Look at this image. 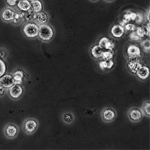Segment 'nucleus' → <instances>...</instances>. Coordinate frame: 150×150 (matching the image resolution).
I'll use <instances>...</instances> for the list:
<instances>
[{
    "mask_svg": "<svg viewBox=\"0 0 150 150\" xmlns=\"http://www.w3.org/2000/svg\"><path fill=\"white\" fill-rule=\"evenodd\" d=\"M48 20H49V17L47 14L43 11L36 13L34 17V21L39 26L47 24Z\"/></svg>",
    "mask_w": 150,
    "mask_h": 150,
    "instance_id": "obj_10",
    "label": "nucleus"
},
{
    "mask_svg": "<svg viewBox=\"0 0 150 150\" xmlns=\"http://www.w3.org/2000/svg\"><path fill=\"white\" fill-rule=\"evenodd\" d=\"M23 33L29 38H34L38 36L39 26L35 23H28L24 26Z\"/></svg>",
    "mask_w": 150,
    "mask_h": 150,
    "instance_id": "obj_2",
    "label": "nucleus"
},
{
    "mask_svg": "<svg viewBox=\"0 0 150 150\" xmlns=\"http://www.w3.org/2000/svg\"><path fill=\"white\" fill-rule=\"evenodd\" d=\"M105 1H112L113 0H105Z\"/></svg>",
    "mask_w": 150,
    "mask_h": 150,
    "instance_id": "obj_35",
    "label": "nucleus"
},
{
    "mask_svg": "<svg viewBox=\"0 0 150 150\" xmlns=\"http://www.w3.org/2000/svg\"><path fill=\"white\" fill-rule=\"evenodd\" d=\"M142 111L143 112V115L145 116L149 117H150V102L149 100L144 101V103L142 105Z\"/></svg>",
    "mask_w": 150,
    "mask_h": 150,
    "instance_id": "obj_22",
    "label": "nucleus"
},
{
    "mask_svg": "<svg viewBox=\"0 0 150 150\" xmlns=\"http://www.w3.org/2000/svg\"><path fill=\"white\" fill-rule=\"evenodd\" d=\"M128 68L133 73H136L139 69L142 67V65L137 61H132L128 63Z\"/></svg>",
    "mask_w": 150,
    "mask_h": 150,
    "instance_id": "obj_20",
    "label": "nucleus"
},
{
    "mask_svg": "<svg viewBox=\"0 0 150 150\" xmlns=\"http://www.w3.org/2000/svg\"><path fill=\"white\" fill-rule=\"evenodd\" d=\"M36 13H34L32 9L27 11L25 12V20H26L28 22L34 21V17Z\"/></svg>",
    "mask_w": 150,
    "mask_h": 150,
    "instance_id": "obj_24",
    "label": "nucleus"
},
{
    "mask_svg": "<svg viewBox=\"0 0 150 150\" xmlns=\"http://www.w3.org/2000/svg\"><path fill=\"white\" fill-rule=\"evenodd\" d=\"M31 9L34 13L41 12L43 9L42 2L40 0H33L31 1Z\"/></svg>",
    "mask_w": 150,
    "mask_h": 150,
    "instance_id": "obj_18",
    "label": "nucleus"
},
{
    "mask_svg": "<svg viewBox=\"0 0 150 150\" xmlns=\"http://www.w3.org/2000/svg\"><path fill=\"white\" fill-rule=\"evenodd\" d=\"M15 15V12L14 10L11 9V8H6V9L3 10L1 16L4 21H7V22H11L14 18Z\"/></svg>",
    "mask_w": 150,
    "mask_h": 150,
    "instance_id": "obj_13",
    "label": "nucleus"
},
{
    "mask_svg": "<svg viewBox=\"0 0 150 150\" xmlns=\"http://www.w3.org/2000/svg\"><path fill=\"white\" fill-rule=\"evenodd\" d=\"M7 55V52L4 50H0V57L5 58Z\"/></svg>",
    "mask_w": 150,
    "mask_h": 150,
    "instance_id": "obj_33",
    "label": "nucleus"
},
{
    "mask_svg": "<svg viewBox=\"0 0 150 150\" xmlns=\"http://www.w3.org/2000/svg\"><path fill=\"white\" fill-rule=\"evenodd\" d=\"M63 122L67 125L73 124L74 121V115L71 112H64L61 116Z\"/></svg>",
    "mask_w": 150,
    "mask_h": 150,
    "instance_id": "obj_16",
    "label": "nucleus"
},
{
    "mask_svg": "<svg viewBox=\"0 0 150 150\" xmlns=\"http://www.w3.org/2000/svg\"><path fill=\"white\" fill-rule=\"evenodd\" d=\"M17 7L21 11H27L31 9L30 1L28 0H19L17 3Z\"/></svg>",
    "mask_w": 150,
    "mask_h": 150,
    "instance_id": "obj_15",
    "label": "nucleus"
},
{
    "mask_svg": "<svg viewBox=\"0 0 150 150\" xmlns=\"http://www.w3.org/2000/svg\"><path fill=\"white\" fill-rule=\"evenodd\" d=\"M127 53L130 58L135 59L141 55V50L138 45L132 44L127 47Z\"/></svg>",
    "mask_w": 150,
    "mask_h": 150,
    "instance_id": "obj_8",
    "label": "nucleus"
},
{
    "mask_svg": "<svg viewBox=\"0 0 150 150\" xmlns=\"http://www.w3.org/2000/svg\"><path fill=\"white\" fill-rule=\"evenodd\" d=\"M98 45L103 50H112L115 47V42L106 36L101 37Z\"/></svg>",
    "mask_w": 150,
    "mask_h": 150,
    "instance_id": "obj_6",
    "label": "nucleus"
},
{
    "mask_svg": "<svg viewBox=\"0 0 150 150\" xmlns=\"http://www.w3.org/2000/svg\"><path fill=\"white\" fill-rule=\"evenodd\" d=\"M90 1H98V0H90Z\"/></svg>",
    "mask_w": 150,
    "mask_h": 150,
    "instance_id": "obj_36",
    "label": "nucleus"
},
{
    "mask_svg": "<svg viewBox=\"0 0 150 150\" xmlns=\"http://www.w3.org/2000/svg\"><path fill=\"white\" fill-rule=\"evenodd\" d=\"M9 93L13 99L19 98L23 93V88L20 84H14L9 89Z\"/></svg>",
    "mask_w": 150,
    "mask_h": 150,
    "instance_id": "obj_7",
    "label": "nucleus"
},
{
    "mask_svg": "<svg viewBox=\"0 0 150 150\" xmlns=\"http://www.w3.org/2000/svg\"><path fill=\"white\" fill-rule=\"evenodd\" d=\"M91 55L92 57L95 59H100L101 57V54L103 52V50L98 45H93V46L91 48Z\"/></svg>",
    "mask_w": 150,
    "mask_h": 150,
    "instance_id": "obj_17",
    "label": "nucleus"
},
{
    "mask_svg": "<svg viewBox=\"0 0 150 150\" xmlns=\"http://www.w3.org/2000/svg\"><path fill=\"white\" fill-rule=\"evenodd\" d=\"M113 55L114 53L112 50H103L101 58H102L103 60L108 61L112 59V57H113Z\"/></svg>",
    "mask_w": 150,
    "mask_h": 150,
    "instance_id": "obj_23",
    "label": "nucleus"
},
{
    "mask_svg": "<svg viewBox=\"0 0 150 150\" xmlns=\"http://www.w3.org/2000/svg\"><path fill=\"white\" fill-rule=\"evenodd\" d=\"M0 84L5 88H9L14 84V80L11 74H4L0 79Z\"/></svg>",
    "mask_w": 150,
    "mask_h": 150,
    "instance_id": "obj_12",
    "label": "nucleus"
},
{
    "mask_svg": "<svg viewBox=\"0 0 150 150\" xmlns=\"http://www.w3.org/2000/svg\"><path fill=\"white\" fill-rule=\"evenodd\" d=\"M4 132L7 138H14L18 134V130L16 125L13 124H9L5 127Z\"/></svg>",
    "mask_w": 150,
    "mask_h": 150,
    "instance_id": "obj_9",
    "label": "nucleus"
},
{
    "mask_svg": "<svg viewBox=\"0 0 150 150\" xmlns=\"http://www.w3.org/2000/svg\"><path fill=\"white\" fill-rule=\"evenodd\" d=\"M124 28H125V30L132 32V31H134L136 30V26L135 25H134V24H132V23H128L124 26Z\"/></svg>",
    "mask_w": 150,
    "mask_h": 150,
    "instance_id": "obj_28",
    "label": "nucleus"
},
{
    "mask_svg": "<svg viewBox=\"0 0 150 150\" xmlns=\"http://www.w3.org/2000/svg\"><path fill=\"white\" fill-rule=\"evenodd\" d=\"M143 112L140 109L137 108H130L128 111V117L130 121L133 122H138L142 119Z\"/></svg>",
    "mask_w": 150,
    "mask_h": 150,
    "instance_id": "obj_4",
    "label": "nucleus"
},
{
    "mask_svg": "<svg viewBox=\"0 0 150 150\" xmlns=\"http://www.w3.org/2000/svg\"><path fill=\"white\" fill-rule=\"evenodd\" d=\"M129 38L131 40H132V41H139V40H140L142 39L140 37H139L137 35L136 31H132V33L130 34Z\"/></svg>",
    "mask_w": 150,
    "mask_h": 150,
    "instance_id": "obj_29",
    "label": "nucleus"
},
{
    "mask_svg": "<svg viewBox=\"0 0 150 150\" xmlns=\"http://www.w3.org/2000/svg\"><path fill=\"white\" fill-rule=\"evenodd\" d=\"M19 1V0H6L7 4L9 5V6H15L17 4V2Z\"/></svg>",
    "mask_w": 150,
    "mask_h": 150,
    "instance_id": "obj_32",
    "label": "nucleus"
},
{
    "mask_svg": "<svg viewBox=\"0 0 150 150\" xmlns=\"http://www.w3.org/2000/svg\"><path fill=\"white\" fill-rule=\"evenodd\" d=\"M23 20H25V12L21 11V12H15V15L14 18L12 21L14 25H19Z\"/></svg>",
    "mask_w": 150,
    "mask_h": 150,
    "instance_id": "obj_21",
    "label": "nucleus"
},
{
    "mask_svg": "<svg viewBox=\"0 0 150 150\" xmlns=\"http://www.w3.org/2000/svg\"><path fill=\"white\" fill-rule=\"evenodd\" d=\"M136 33L137 34V35L139 37H140L141 38H142L146 35V29L144 27H141V26H139V27L136 28Z\"/></svg>",
    "mask_w": 150,
    "mask_h": 150,
    "instance_id": "obj_25",
    "label": "nucleus"
},
{
    "mask_svg": "<svg viewBox=\"0 0 150 150\" xmlns=\"http://www.w3.org/2000/svg\"><path fill=\"white\" fill-rule=\"evenodd\" d=\"M136 76H138V79L140 80H146L149 76V70L148 67L146 66H142L138 70L136 71Z\"/></svg>",
    "mask_w": 150,
    "mask_h": 150,
    "instance_id": "obj_14",
    "label": "nucleus"
},
{
    "mask_svg": "<svg viewBox=\"0 0 150 150\" xmlns=\"http://www.w3.org/2000/svg\"><path fill=\"white\" fill-rule=\"evenodd\" d=\"M149 13H150L149 10H148V18H147V20H148V22H149ZM146 17H147V15H146Z\"/></svg>",
    "mask_w": 150,
    "mask_h": 150,
    "instance_id": "obj_34",
    "label": "nucleus"
},
{
    "mask_svg": "<svg viewBox=\"0 0 150 150\" xmlns=\"http://www.w3.org/2000/svg\"><path fill=\"white\" fill-rule=\"evenodd\" d=\"M141 45L142 47L143 50L144 52H149V48H150V42H149V40H144L143 42H142L141 43Z\"/></svg>",
    "mask_w": 150,
    "mask_h": 150,
    "instance_id": "obj_26",
    "label": "nucleus"
},
{
    "mask_svg": "<svg viewBox=\"0 0 150 150\" xmlns=\"http://www.w3.org/2000/svg\"><path fill=\"white\" fill-rule=\"evenodd\" d=\"M144 19V17L142 14H141V13H136V17L135 18V23L137 24V25H140V23H142Z\"/></svg>",
    "mask_w": 150,
    "mask_h": 150,
    "instance_id": "obj_30",
    "label": "nucleus"
},
{
    "mask_svg": "<svg viewBox=\"0 0 150 150\" xmlns=\"http://www.w3.org/2000/svg\"><path fill=\"white\" fill-rule=\"evenodd\" d=\"M6 72V65L4 61L0 59V78L4 75Z\"/></svg>",
    "mask_w": 150,
    "mask_h": 150,
    "instance_id": "obj_27",
    "label": "nucleus"
},
{
    "mask_svg": "<svg viewBox=\"0 0 150 150\" xmlns=\"http://www.w3.org/2000/svg\"><path fill=\"white\" fill-rule=\"evenodd\" d=\"M28 1H33V0H28Z\"/></svg>",
    "mask_w": 150,
    "mask_h": 150,
    "instance_id": "obj_37",
    "label": "nucleus"
},
{
    "mask_svg": "<svg viewBox=\"0 0 150 150\" xmlns=\"http://www.w3.org/2000/svg\"><path fill=\"white\" fill-rule=\"evenodd\" d=\"M101 117L103 121L105 122H113L117 117V112L113 108L107 107L103 108L101 112Z\"/></svg>",
    "mask_w": 150,
    "mask_h": 150,
    "instance_id": "obj_3",
    "label": "nucleus"
},
{
    "mask_svg": "<svg viewBox=\"0 0 150 150\" xmlns=\"http://www.w3.org/2000/svg\"><path fill=\"white\" fill-rule=\"evenodd\" d=\"M38 127V123L36 120L34 119H26L23 124V129L28 134H31L35 132Z\"/></svg>",
    "mask_w": 150,
    "mask_h": 150,
    "instance_id": "obj_5",
    "label": "nucleus"
},
{
    "mask_svg": "<svg viewBox=\"0 0 150 150\" xmlns=\"http://www.w3.org/2000/svg\"><path fill=\"white\" fill-rule=\"evenodd\" d=\"M53 35H54V31L50 25L45 24L39 26L38 36L43 41H50L53 38Z\"/></svg>",
    "mask_w": 150,
    "mask_h": 150,
    "instance_id": "obj_1",
    "label": "nucleus"
},
{
    "mask_svg": "<svg viewBox=\"0 0 150 150\" xmlns=\"http://www.w3.org/2000/svg\"><path fill=\"white\" fill-rule=\"evenodd\" d=\"M108 61L103 60V61H100V63H99V67H100V68L103 71L108 69Z\"/></svg>",
    "mask_w": 150,
    "mask_h": 150,
    "instance_id": "obj_31",
    "label": "nucleus"
},
{
    "mask_svg": "<svg viewBox=\"0 0 150 150\" xmlns=\"http://www.w3.org/2000/svg\"><path fill=\"white\" fill-rule=\"evenodd\" d=\"M125 30L124 26L120 25H115L111 29V34L115 38H120L125 34Z\"/></svg>",
    "mask_w": 150,
    "mask_h": 150,
    "instance_id": "obj_11",
    "label": "nucleus"
},
{
    "mask_svg": "<svg viewBox=\"0 0 150 150\" xmlns=\"http://www.w3.org/2000/svg\"><path fill=\"white\" fill-rule=\"evenodd\" d=\"M12 76L13 80H14V84H20L22 83L24 78V73L22 71L17 70L15 71Z\"/></svg>",
    "mask_w": 150,
    "mask_h": 150,
    "instance_id": "obj_19",
    "label": "nucleus"
}]
</instances>
